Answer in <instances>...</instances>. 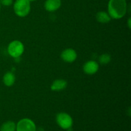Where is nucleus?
I'll use <instances>...</instances> for the list:
<instances>
[{
	"instance_id": "1",
	"label": "nucleus",
	"mask_w": 131,
	"mask_h": 131,
	"mask_svg": "<svg viewBox=\"0 0 131 131\" xmlns=\"http://www.w3.org/2000/svg\"><path fill=\"white\" fill-rule=\"evenodd\" d=\"M127 9L126 0H110L108 3L109 15L113 19L122 18L126 14Z\"/></svg>"
},
{
	"instance_id": "2",
	"label": "nucleus",
	"mask_w": 131,
	"mask_h": 131,
	"mask_svg": "<svg viewBox=\"0 0 131 131\" xmlns=\"http://www.w3.org/2000/svg\"><path fill=\"white\" fill-rule=\"evenodd\" d=\"M14 12L19 17H25L30 12V1L28 0H16L14 5Z\"/></svg>"
},
{
	"instance_id": "3",
	"label": "nucleus",
	"mask_w": 131,
	"mask_h": 131,
	"mask_svg": "<svg viewBox=\"0 0 131 131\" xmlns=\"http://www.w3.org/2000/svg\"><path fill=\"white\" fill-rule=\"evenodd\" d=\"M24 49V45L19 40L13 41L8 47V52L9 54L14 58L19 57L23 53Z\"/></svg>"
},
{
	"instance_id": "4",
	"label": "nucleus",
	"mask_w": 131,
	"mask_h": 131,
	"mask_svg": "<svg viewBox=\"0 0 131 131\" xmlns=\"http://www.w3.org/2000/svg\"><path fill=\"white\" fill-rule=\"evenodd\" d=\"M56 122L59 126L63 129H68L72 125L73 120L71 116L65 113H60L56 116Z\"/></svg>"
},
{
	"instance_id": "5",
	"label": "nucleus",
	"mask_w": 131,
	"mask_h": 131,
	"mask_svg": "<svg viewBox=\"0 0 131 131\" xmlns=\"http://www.w3.org/2000/svg\"><path fill=\"white\" fill-rule=\"evenodd\" d=\"M17 131H36L35 123L29 118L20 120L16 125Z\"/></svg>"
},
{
	"instance_id": "6",
	"label": "nucleus",
	"mask_w": 131,
	"mask_h": 131,
	"mask_svg": "<svg viewBox=\"0 0 131 131\" xmlns=\"http://www.w3.org/2000/svg\"><path fill=\"white\" fill-rule=\"evenodd\" d=\"M63 60L68 63H72L77 58V53L72 49H67L63 51L61 55Z\"/></svg>"
},
{
	"instance_id": "7",
	"label": "nucleus",
	"mask_w": 131,
	"mask_h": 131,
	"mask_svg": "<svg viewBox=\"0 0 131 131\" xmlns=\"http://www.w3.org/2000/svg\"><path fill=\"white\" fill-rule=\"evenodd\" d=\"M83 70L86 74L92 75L98 71L99 65L96 61H89L84 65Z\"/></svg>"
},
{
	"instance_id": "8",
	"label": "nucleus",
	"mask_w": 131,
	"mask_h": 131,
	"mask_svg": "<svg viewBox=\"0 0 131 131\" xmlns=\"http://www.w3.org/2000/svg\"><path fill=\"white\" fill-rule=\"evenodd\" d=\"M61 0H47L45 3V8L49 12L57 10L61 6Z\"/></svg>"
},
{
	"instance_id": "9",
	"label": "nucleus",
	"mask_w": 131,
	"mask_h": 131,
	"mask_svg": "<svg viewBox=\"0 0 131 131\" xmlns=\"http://www.w3.org/2000/svg\"><path fill=\"white\" fill-rule=\"evenodd\" d=\"M67 86V83L63 79H57L52 83L51 88L53 91H60L64 90Z\"/></svg>"
},
{
	"instance_id": "10",
	"label": "nucleus",
	"mask_w": 131,
	"mask_h": 131,
	"mask_svg": "<svg viewBox=\"0 0 131 131\" xmlns=\"http://www.w3.org/2000/svg\"><path fill=\"white\" fill-rule=\"evenodd\" d=\"M15 80V78L14 74L10 72L6 73L3 76V82L5 85L7 86H11L12 85H13Z\"/></svg>"
},
{
	"instance_id": "11",
	"label": "nucleus",
	"mask_w": 131,
	"mask_h": 131,
	"mask_svg": "<svg viewBox=\"0 0 131 131\" xmlns=\"http://www.w3.org/2000/svg\"><path fill=\"white\" fill-rule=\"evenodd\" d=\"M96 19L99 22L101 23H107L111 20V17L108 14L105 12H100L97 13L96 15Z\"/></svg>"
},
{
	"instance_id": "12",
	"label": "nucleus",
	"mask_w": 131,
	"mask_h": 131,
	"mask_svg": "<svg viewBox=\"0 0 131 131\" xmlns=\"http://www.w3.org/2000/svg\"><path fill=\"white\" fill-rule=\"evenodd\" d=\"M16 130V125L12 121L6 122L4 123L1 127V131H15Z\"/></svg>"
},
{
	"instance_id": "13",
	"label": "nucleus",
	"mask_w": 131,
	"mask_h": 131,
	"mask_svg": "<svg viewBox=\"0 0 131 131\" xmlns=\"http://www.w3.org/2000/svg\"><path fill=\"white\" fill-rule=\"evenodd\" d=\"M111 61V56L108 54H104L99 57V61L102 64H107Z\"/></svg>"
},
{
	"instance_id": "14",
	"label": "nucleus",
	"mask_w": 131,
	"mask_h": 131,
	"mask_svg": "<svg viewBox=\"0 0 131 131\" xmlns=\"http://www.w3.org/2000/svg\"><path fill=\"white\" fill-rule=\"evenodd\" d=\"M0 2L5 6H10L12 4L13 0H0Z\"/></svg>"
},
{
	"instance_id": "15",
	"label": "nucleus",
	"mask_w": 131,
	"mask_h": 131,
	"mask_svg": "<svg viewBox=\"0 0 131 131\" xmlns=\"http://www.w3.org/2000/svg\"><path fill=\"white\" fill-rule=\"evenodd\" d=\"M28 1H36V0H28Z\"/></svg>"
},
{
	"instance_id": "16",
	"label": "nucleus",
	"mask_w": 131,
	"mask_h": 131,
	"mask_svg": "<svg viewBox=\"0 0 131 131\" xmlns=\"http://www.w3.org/2000/svg\"><path fill=\"white\" fill-rule=\"evenodd\" d=\"M0 8H1V5H0Z\"/></svg>"
}]
</instances>
